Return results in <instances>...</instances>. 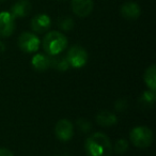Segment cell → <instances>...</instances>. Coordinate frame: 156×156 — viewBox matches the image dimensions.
<instances>
[{"label": "cell", "instance_id": "52a82bcc", "mask_svg": "<svg viewBox=\"0 0 156 156\" xmlns=\"http://www.w3.org/2000/svg\"><path fill=\"white\" fill-rule=\"evenodd\" d=\"M55 133L59 140L69 141L72 139L74 135V126L72 122L67 119H61L56 123L55 126Z\"/></svg>", "mask_w": 156, "mask_h": 156}, {"label": "cell", "instance_id": "277c9868", "mask_svg": "<svg viewBox=\"0 0 156 156\" xmlns=\"http://www.w3.org/2000/svg\"><path fill=\"white\" fill-rule=\"evenodd\" d=\"M66 60L69 65L74 69H80L85 66L88 61V52L83 46L80 45H73L66 54Z\"/></svg>", "mask_w": 156, "mask_h": 156}, {"label": "cell", "instance_id": "5b68a950", "mask_svg": "<svg viewBox=\"0 0 156 156\" xmlns=\"http://www.w3.org/2000/svg\"><path fill=\"white\" fill-rule=\"evenodd\" d=\"M40 39L31 32H23L18 37V47L27 54H33L40 47Z\"/></svg>", "mask_w": 156, "mask_h": 156}, {"label": "cell", "instance_id": "9c48e42d", "mask_svg": "<svg viewBox=\"0 0 156 156\" xmlns=\"http://www.w3.org/2000/svg\"><path fill=\"white\" fill-rule=\"evenodd\" d=\"M51 26V20L47 14H37L31 20V28L37 33H44Z\"/></svg>", "mask_w": 156, "mask_h": 156}, {"label": "cell", "instance_id": "2e32d148", "mask_svg": "<svg viewBox=\"0 0 156 156\" xmlns=\"http://www.w3.org/2000/svg\"><path fill=\"white\" fill-rule=\"evenodd\" d=\"M155 102V91H145L140 96V103L143 106H150L152 107Z\"/></svg>", "mask_w": 156, "mask_h": 156}, {"label": "cell", "instance_id": "ffe728a7", "mask_svg": "<svg viewBox=\"0 0 156 156\" xmlns=\"http://www.w3.org/2000/svg\"><path fill=\"white\" fill-rule=\"evenodd\" d=\"M0 156H14V154L7 147H0Z\"/></svg>", "mask_w": 156, "mask_h": 156}, {"label": "cell", "instance_id": "8992f818", "mask_svg": "<svg viewBox=\"0 0 156 156\" xmlns=\"http://www.w3.org/2000/svg\"><path fill=\"white\" fill-rule=\"evenodd\" d=\"M15 30V18L10 12H0V37H9Z\"/></svg>", "mask_w": 156, "mask_h": 156}, {"label": "cell", "instance_id": "7c38bea8", "mask_svg": "<svg viewBox=\"0 0 156 156\" xmlns=\"http://www.w3.org/2000/svg\"><path fill=\"white\" fill-rule=\"evenodd\" d=\"M96 122L98 123V125L104 126V127H110L117 124L118 118L115 115H113L112 112L108 110H102L96 115Z\"/></svg>", "mask_w": 156, "mask_h": 156}, {"label": "cell", "instance_id": "e0dca14e", "mask_svg": "<svg viewBox=\"0 0 156 156\" xmlns=\"http://www.w3.org/2000/svg\"><path fill=\"white\" fill-rule=\"evenodd\" d=\"M128 149V141L126 139H118L115 144V151L118 154H123Z\"/></svg>", "mask_w": 156, "mask_h": 156}, {"label": "cell", "instance_id": "ac0fdd59", "mask_svg": "<svg viewBox=\"0 0 156 156\" xmlns=\"http://www.w3.org/2000/svg\"><path fill=\"white\" fill-rule=\"evenodd\" d=\"M59 27L63 31H69L74 27V20L71 17H64L59 22Z\"/></svg>", "mask_w": 156, "mask_h": 156}, {"label": "cell", "instance_id": "44dd1931", "mask_svg": "<svg viewBox=\"0 0 156 156\" xmlns=\"http://www.w3.org/2000/svg\"><path fill=\"white\" fill-rule=\"evenodd\" d=\"M5 45L2 43V42L0 41V52H2V51H5Z\"/></svg>", "mask_w": 156, "mask_h": 156}, {"label": "cell", "instance_id": "7a4b0ae2", "mask_svg": "<svg viewBox=\"0 0 156 156\" xmlns=\"http://www.w3.org/2000/svg\"><path fill=\"white\" fill-rule=\"evenodd\" d=\"M67 37L60 31H50L44 37L42 45L48 56H57L67 47Z\"/></svg>", "mask_w": 156, "mask_h": 156}, {"label": "cell", "instance_id": "ba28073f", "mask_svg": "<svg viewBox=\"0 0 156 156\" xmlns=\"http://www.w3.org/2000/svg\"><path fill=\"white\" fill-rule=\"evenodd\" d=\"M93 0H71L73 13L78 17H87L93 11Z\"/></svg>", "mask_w": 156, "mask_h": 156}, {"label": "cell", "instance_id": "8fae6325", "mask_svg": "<svg viewBox=\"0 0 156 156\" xmlns=\"http://www.w3.org/2000/svg\"><path fill=\"white\" fill-rule=\"evenodd\" d=\"M120 12H121V15L123 16L125 20H137V18L140 16L141 10H140V7H139L136 2L128 1V2H125L122 5Z\"/></svg>", "mask_w": 156, "mask_h": 156}, {"label": "cell", "instance_id": "5bb4252c", "mask_svg": "<svg viewBox=\"0 0 156 156\" xmlns=\"http://www.w3.org/2000/svg\"><path fill=\"white\" fill-rule=\"evenodd\" d=\"M144 83L147 86L150 90L155 91L156 90V66L155 64H151L144 72L143 75Z\"/></svg>", "mask_w": 156, "mask_h": 156}, {"label": "cell", "instance_id": "30bf717a", "mask_svg": "<svg viewBox=\"0 0 156 156\" xmlns=\"http://www.w3.org/2000/svg\"><path fill=\"white\" fill-rule=\"evenodd\" d=\"M31 11V3L29 0H18L12 5L10 13L14 18L26 17Z\"/></svg>", "mask_w": 156, "mask_h": 156}, {"label": "cell", "instance_id": "9a60e30c", "mask_svg": "<svg viewBox=\"0 0 156 156\" xmlns=\"http://www.w3.org/2000/svg\"><path fill=\"white\" fill-rule=\"evenodd\" d=\"M51 57H54V59L50 58V66H54L55 69H57L58 71L61 72L66 71L69 67L66 58H55V56Z\"/></svg>", "mask_w": 156, "mask_h": 156}, {"label": "cell", "instance_id": "4fadbf2b", "mask_svg": "<svg viewBox=\"0 0 156 156\" xmlns=\"http://www.w3.org/2000/svg\"><path fill=\"white\" fill-rule=\"evenodd\" d=\"M31 64L33 69L39 72H45L50 67V57L45 56L43 54L34 55L31 59Z\"/></svg>", "mask_w": 156, "mask_h": 156}, {"label": "cell", "instance_id": "7402d4cb", "mask_svg": "<svg viewBox=\"0 0 156 156\" xmlns=\"http://www.w3.org/2000/svg\"><path fill=\"white\" fill-rule=\"evenodd\" d=\"M3 1H5V0H0V2H3Z\"/></svg>", "mask_w": 156, "mask_h": 156}, {"label": "cell", "instance_id": "3957f363", "mask_svg": "<svg viewBox=\"0 0 156 156\" xmlns=\"http://www.w3.org/2000/svg\"><path fill=\"white\" fill-rule=\"evenodd\" d=\"M130 142L139 149H147L153 143L154 134L147 126H136L129 133Z\"/></svg>", "mask_w": 156, "mask_h": 156}, {"label": "cell", "instance_id": "6da1fadb", "mask_svg": "<svg viewBox=\"0 0 156 156\" xmlns=\"http://www.w3.org/2000/svg\"><path fill=\"white\" fill-rule=\"evenodd\" d=\"M87 156H111L112 144L107 135L103 133H93L85 141Z\"/></svg>", "mask_w": 156, "mask_h": 156}, {"label": "cell", "instance_id": "d6986e66", "mask_svg": "<svg viewBox=\"0 0 156 156\" xmlns=\"http://www.w3.org/2000/svg\"><path fill=\"white\" fill-rule=\"evenodd\" d=\"M77 125L83 133H87L91 129V123L86 119H79L77 121Z\"/></svg>", "mask_w": 156, "mask_h": 156}]
</instances>
